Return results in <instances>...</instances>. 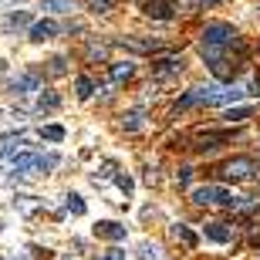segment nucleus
<instances>
[{"label":"nucleus","mask_w":260,"mask_h":260,"mask_svg":"<svg viewBox=\"0 0 260 260\" xmlns=\"http://www.w3.org/2000/svg\"><path fill=\"white\" fill-rule=\"evenodd\" d=\"M193 200L196 203H210V206H247L243 196H233L230 189H223V186H196L193 189Z\"/></svg>","instance_id":"f257e3e1"},{"label":"nucleus","mask_w":260,"mask_h":260,"mask_svg":"<svg viewBox=\"0 0 260 260\" xmlns=\"http://www.w3.org/2000/svg\"><path fill=\"white\" fill-rule=\"evenodd\" d=\"M253 173H257V162L247 159V155H237V159H230V162L220 166V176H223V179H233V183L253 179Z\"/></svg>","instance_id":"f03ea898"},{"label":"nucleus","mask_w":260,"mask_h":260,"mask_svg":"<svg viewBox=\"0 0 260 260\" xmlns=\"http://www.w3.org/2000/svg\"><path fill=\"white\" fill-rule=\"evenodd\" d=\"M203 44H210V48H230V44H237V30H233L230 24H223V20L206 24V30H203Z\"/></svg>","instance_id":"7ed1b4c3"},{"label":"nucleus","mask_w":260,"mask_h":260,"mask_svg":"<svg viewBox=\"0 0 260 260\" xmlns=\"http://www.w3.org/2000/svg\"><path fill=\"white\" fill-rule=\"evenodd\" d=\"M58 155H34V152H20L14 155V173H30V169H54Z\"/></svg>","instance_id":"20e7f679"},{"label":"nucleus","mask_w":260,"mask_h":260,"mask_svg":"<svg viewBox=\"0 0 260 260\" xmlns=\"http://www.w3.org/2000/svg\"><path fill=\"white\" fill-rule=\"evenodd\" d=\"M95 237L118 243V240H125V226H122V223H115V220H102V223H95Z\"/></svg>","instance_id":"39448f33"},{"label":"nucleus","mask_w":260,"mask_h":260,"mask_svg":"<svg viewBox=\"0 0 260 260\" xmlns=\"http://www.w3.org/2000/svg\"><path fill=\"white\" fill-rule=\"evenodd\" d=\"M38 88H41V78L34 71H24L10 81V91H17V95H27V91H38Z\"/></svg>","instance_id":"423d86ee"},{"label":"nucleus","mask_w":260,"mask_h":260,"mask_svg":"<svg viewBox=\"0 0 260 260\" xmlns=\"http://www.w3.org/2000/svg\"><path fill=\"white\" fill-rule=\"evenodd\" d=\"M145 14L155 20H173V4L169 0H145Z\"/></svg>","instance_id":"0eeeda50"},{"label":"nucleus","mask_w":260,"mask_h":260,"mask_svg":"<svg viewBox=\"0 0 260 260\" xmlns=\"http://www.w3.org/2000/svg\"><path fill=\"white\" fill-rule=\"evenodd\" d=\"M54 34H58V24H54V20H38V24H34V27H30V41H51L54 38Z\"/></svg>","instance_id":"6e6552de"},{"label":"nucleus","mask_w":260,"mask_h":260,"mask_svg":"<svg viewBox=\"0 0 260 260\" xmlns=\"http://www.w3.org/2000/svg\"><path fill=\"white\" fill-rule=\"evenodd\" d=\"M206 240H213V243H230L233 240V230H230V226H223V223H206Z\"/></svg>","instance_id":"1a4fd4ad"},{"label":"nucleus","mask_w":260,"mask_h":260,"mask_svg":"<svg viewBox=\"0 0 260 260\" xmlns=\"http://www.w3.org/2000/svg\"><path fill=\"white\" fill-rule=\"evenodd\" d=\"M173 237H176L179 243H183V247H189V250H193L196 243H200V237H196V233L189 230V226H183V223H176V226H173Z\"/></svg>","instance_id":"9d476101"},{"label":"nucleus","mask_w":260,"mask_h":260,"mask_svg":"<svg viewBox=\"0 0 260 260\" xmlns=\"http://www.w3.org/2000/svg\"><path fill=\"white\" fill-rule=\"evenodd\" d=\"M135 257H139V260H166L162 250H159L155 243H149V240H142L139 247H135Z\"/></svg>","instance_id":"9b49d317"},{"label":"nucleus","mask_w":260,"mask_h":260,"mask_svg":"<svg viewBox=\"0 0 260 260\" xmlns=\"http://www.w3.org/2000/svg\"><path fill=\"white\" fill-rule=\"evenodd\" d=\"M226 139H230V132H203L196 149H216V142H226Z\"/></svg>","instance_id":"f8f14e48"},{"label":"nucleus","mask_w":260,"mask_h":260,"mask_svg":"<svg viewBox=\"0 0 260 260\" xmlns=\"http://www.w3.org/2000/svg\"><path fill=\"white\" fill-rule=\"evenodd\" d=\"M41 7L51 10V14H71L75 10V0H41Z\"/></svg>","instance_id":"ddd939ff"},{"label":"nucleus","mask_w":260,"mask_h":260,"mask_svg":"<svg viewBox=\"0 0 260 260\" xmlns=\"http://www.w3.org/2000/svg\"><path fill=\"white\" fill-rule=\"evenodd\" d=\"M20 145H24V139H4V142H0V155H4V159H14V155L20 152Z\"/></svg>","instance_id":"4468645a"},{"label":"nucleus","mask_w":260,"mask_h":260,"mask_svg":"<svg viewBox=\"0 0 260 260\" xmlns=\"http://www.w3.org/2000/svg\"><path fill=\"white\" fill-rule=\"evenodd\" d=\"M179 68H183V61H176V58H162V61H159V68H155V75L166 78V75H176Z\"/></svg>","instance_id":"2eb2a0df"},{"label":"nucleus","mask_w":260,"mask_h":260,"mask_svg":"<svg viewBox=\"0 0 260 260\" xmlns=\"http://www.w3.org/2000/svg\"><path fill=\"white\" fill-rule=\"evenodd\" d=\"M64 206H68V213H75V216H85V200L78 193H68L64 196Z\"/></svg>","instance_id":"dca6fc26"},{"label":"nucleus","mask_w":260,"mask_h":260,"mask_svg":"<svg viewBox=\"0 0 260 260\" xmlns=\"http://www.w3.org/2000/svg\"><path fill=\"white\" fill-rule=\"evenodd\" d=\"M142 112H128V115H122V128H125V132H139V128H142Z\"/></svg>","instance_id":"f3484780"},{"label":"nucleus","mask_w":260,"mask_h":260,"mask_svg":"<svg viewBox=\"0 0 260 260\" xmlns=\"http://www.w3.org/2000/svg\"><path fill=\"white\" fill-rule=\"evenodd\" d=\"M58 105H61V98L54 95V91H41V98H38V108H41V112H44V108H48V112H54Z\"/></svg>","instance_id":"a211bd4d"},{"label":"nucleus","mask_w":260,"mask_h":260,"mask_svg":"<svg viewBox=\"0 0 260 260\" xmlns=\"http://www.w3.org/2000/svg\"><path fill=\"white\" fill-rule=\"evenodd\" d=\"M135 64H128V61H122V64H112V81H125V78H132Z\"/></svg>","instance_id":"6ab92c4d"},{"label":"nucleus","mask_w":260,"mask_h":260,"mask_svg":"<svg viewBox=\"0 0 260 260\" xmlns=\"http://www.w3.org/2000/svg\"><path fill=\"white\" fill-rule=\"evenodd\" d=\"M75 88H78V98H91V91H95V85H91V78H88V75L78 78Z\"/></svg>","instance_id":"aec40b11"},{"label":"nucleus","mask_w":260,"mask_h":260,"mask_svg":"<svg viewBox=\"0 0 260 260\" xmlns=\"http://www.w3.org/2000/svg\"><path fill=\"white\" fill-rule=\"evenodd\" d=\"M41 139H48V142H61V139H64V128H61V125H44V128H41Z\"/></svg>","instance_id":"412c9836"},{"label":"nucleus","mask_w":260,"mask_h":260,"mask_svg":"<svg viewBox=\"0 0 260 260\" xmlns=\"http://www.w3.org/2000/svg\"><path fill=\"white\" fill-rule=\"evenodd\" d=\"M250 115V108L243 105V108H230V112H226V122H243V118Z\"/></svg>","instance_id":"4be33fe9"},{"label":"nucleus","mask_w":260,"mask_h":260,"mask_svg":"<svg viewBox=\"0 0 260 260\" xmlns=\"http://www.w3.org/2000/svg\"><path fill=\"white\" fill-rule=\"evenodd\" d=\"M88 7L95 10V14H108L112 10V0H88Z\"/></svg>","instance_id":"5701e85b"},{"label":"nucleus","mask_w":260,"mask_h":260,"mask_svg":"<svg viewBox=\"0 0 260 260\" xmlns=\"http://www.w3.org/2000/svg\"><path fill=\"white\" fill-rule=\"evenodd\" d=\"M95 260H125V250H118V247H115V250H105L102 257H95Z\"/></svg>","instance_id":"b1692460"},{"label":"nucleus","mask_w":260,"mask_h":260,"mask_svg":"<svg viewBox=\"0 0 260 260\" xmlns=\"http://www.w3.org/2000/svg\"><path fill=\"white\" fill-rule=\"evenodd\" d=\"M112 173H115V162L108 159V162L102 166V173H95V183H98V179H108V176H112Z\"/></svg>","instance_id":"393cba45"},{"label":"nucleus","mask_w":260,"mask_h":260,"mask_svg":"<svg viewBox=\"0 0 260 260\" xmlns=\"http://www.w3.org/2000/svg\"><path fill=\"white\" fill-rule=\"evenodd\" d=\"M27 14H20V10H17V14H10V17H7V24H10V27H17V24H27Z\"/></svg>","instance_id":"a878e982"},{"label":"nucleus","mask_w":260,"mask_h":260,"mask_svg":"<svg viewBox=\"0 0 260 260\" xmlns=\"http://www.w3.org/2000/svg\"><path fill=\"white\" fill-rule=\"evenodd\" d=\"M115 183H118L122 193H132V179H128V176H115Z\"/></svg>","instance_id":"bb28decb"},{"label":"nucleus","mask_w":260,"mask_h":260,"mask_svg":"<svg viewBox=\"0 0 260 260\" xmlns=\"http://www.w3.org/2000/svg\"><path fill=\"white\" fill-rule=\"evenodd\" d=\"M68 68H64V58H54L51 61V75H64Z\"/></svg>","instance_id":"cd10ccee"},{"label":"nucleus","mask_w":260,"mask_h":260,"mask_svg":"<svg viewBox=\"0 0 260 260\" xmlns=\"http://www.w3.org/2000/svg\"><path fill=\"white\" fill-rule=\"evenodd\" d=\"M189 176H193V169H179V173H176V183L186 186V183H189Z\"/></svg>","instance_id":"c85d7f7f"},{"label":"nucleus","mask_w":260,"mask_h":260,"mask_svg":"<svg viewBox=\"0 0 260 260\" xmlns=\"http://www.w3.org/2000/svg\"><path fill=\"white\" fill-rule=\"evenodd\" d=\"M88 54H91V58H105V48H95V44H91V48H88Z\"/></svg>","instance_id":"c756f323"},{"label":"nucleus","mask_w":260,"mask_h":260,"mask_svg":"<svg viewBox=\"0 0 260 260\" xmlns=\"http://www.w3.org/2000/svg\"><path fill=\"white\" fill-rule=\"evenodd\" d=\"M193 4H216V0H193Z\"/></svg>","instance_id":"7c9ffc66"},{"label":"nucleus","mask_w":260,"mask_h":260,"mask_svg":"<svg viewBox=\"0 0 260 260\" xmlns=\"http://www.w3.org/2000/svg\"><path fill=\"white\" fill-rule=\"evenodd\" d=\"M0 230H4V220H0Z\"/></svg>","instance_id":"2f4dec72"},{"label":"nucleus","mask_w":260,"mask_h":260,"mask_svg":"<svg viewBox=\"0 0 260 260\" xmlns=\"http://www.w3.org/2000/svg\"><path fill=\"white\" fill-rule=\"evenodd\" d=\"M0 68H4V61H0Z\"/></svg>","instance_id":"473e14b6"}]
</instances>
